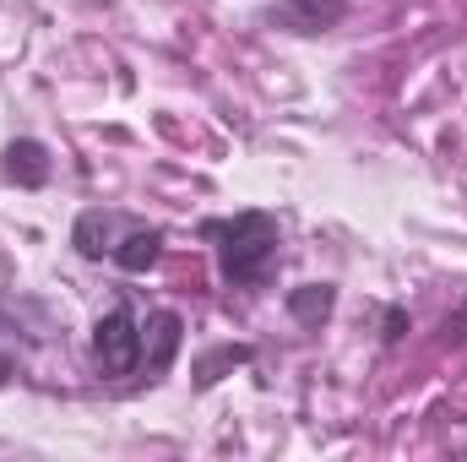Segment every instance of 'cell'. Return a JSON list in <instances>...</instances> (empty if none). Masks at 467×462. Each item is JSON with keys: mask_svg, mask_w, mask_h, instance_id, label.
<instances>
[{"mask_svg": "<svg viewBox=\"0 0 467 462\" xmlns=\"http://www.w3.org/2000/svg\"><path fill=\"white\" fill-rule=\"evenodd\" d=\"M207 239H218V267L234 289H255L277 267V218L272 213H239L207 224Z\"/></svg>", "mask_w": 467, "mask_h": 462, "instance_id": "obj_1", "label": "cell"}, {"mask_svg": "<svg viewBox=\"0 0 467 462\" xmlns=\"http://www.w3.org/2000/svg\"><path fill=\"white\" fill-rule=\"evenodd\" d=\"M93 364H99V375H109V381L141 370V321H136L130 305H115V310L93 327Z\"/></svg>", "mask_w": 467, "mask_h": 462, "instance_id": "obj_2", "label": "cell"}, {"mask_svg": "<svg viewBox=\"0 0 467 462\" xmlns=\"http://www.w3.org/2000/svg\"><path fill=\"white\" fill-rule=\"evenodd\" d=\"M343 16H348V0H272V5H266V27L299 33V38L332 33Z\"/></svg>", "mask_w": 467, "mask_h": 462, "instance_id": "obj_3", "label": "cell"}, {"mask_svg": "<svg viewBox=\"0 0 467 462\" xmlns=\"http://www.w3.org/2000/svg\"><path fill=\"white\" fill-rule=\"evenodd\" d=\"M125 229H130V218H119V213H82L77 218V229H71V245L88 256V261H104V256H115V245L125 239Z\"/></svg>", "mask_w": 467, "mask_h": 462, "instance_id": "obj_4", "label": "cell"}, {"mask_svg": "<svg viewBox=\"0 0 467 462\" xmlns=\"http://www.w3.org/2000/svg\"><path fill=\"white\" fill-rule=\"evenodd\" d=\"M158 256H163V229H141V224H130L109 261H115L119 272L141 278V272H152V267H158Z\"/></svg>", "mask_w": 467, "mask_h": 462, "instance_id": "obj_5", "label": "cell"}, {"mask_svg": "<svg viewBox=\"0 0 467 462\" xmlns=\"http://www.w3.org/2000/svg\"><path fill=\"white\" fill-rule=\"evenodd\" d=\"M5 180L11 185H27V191H38L44 180H49V147L44 142H33V136H22V142H11L5 147Z\"/></svg>", "mask_w": 467, "mask_h": 462, "instance_id": "obj_6", "label": "cell"}, {"mask_svg": "<svg viewBox=\"0 0 467 462\" xmlns=\"http://www.w3.org/2000/svg\"><path fill=\"white\" fill-rule=\"evenodd\" d=\"M332 305H337V289H332V283H305V289L288 294V316H294L299 327H321V321L332 316Z\"/></svg>", "mask_w": 467, "mask_h": 462, "instance_id": "obj_7", "label": "cell"}, {"mask_svg": "<svg viewBox=\"0 0 467 462\" xmlns=\"http://www.w3.org/2000/svg\"><path fill=\"white\" fill-rule=\"evenodd\" d=\"M180 332H185V327H180V316H174V310H158V316H152V353L141 359L152 375H158V370H169V359L180 353ZM141 343H147V327H141Z\"/></svg>", "mask_w": 467, "mask_h": 462, "instance_id": "obj_8", "label": "cell"}, {"mask_svg": "<svg viewBox=\"0 0 467 462\" xmlns=\"http://www.w3.org/2000/svg\"><path fill=\"white\" fill-rule=\"evenodd\" d=\"M250 359V348L239 343V348H218V353H207L202 364H196V386H213L218 381V370H229V364H244Z\"/></svg>", "mask_w": 467, "mask_h": 462, "instance_id": "obj_9", "label": "cell"}, {"mask_svg": "<svg viewBox=\"0 0 467 462\" xmlns=\"http://www.w3.org/2000/svg\"><path fill=\"white\" fill-rule=\"evenodd\" d=\"M0 321H5V316H0ZM11 375H16V353H11V348H0V386H5Z\"/></svg>", "mask_w": 467, "mask_h": 462, "instance_id": "obj_10", "label": "cell"}]
</instances>
